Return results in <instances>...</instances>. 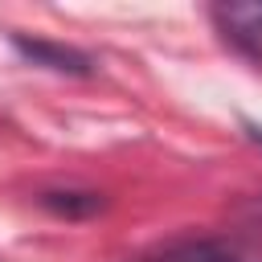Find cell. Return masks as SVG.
Wrapping results in <instances>:
<instances>
[{
    "instance_id": "1",
    "label": "cell",
    "mask_w": 262,
    "mask_h": 262,
    "mask_svg": "<svg viewBox=\"0 0 262 262\" xmlns=\"http://www.w3.org/2000/svg\"><path fill=\"white\" fill-rule=\"evenodd\" d=\"M213 25L217 33L250 61L262 66V4H217L213 8Z\"/></svg>"
},
{
    "instance_id": "2",
    "label": "cell",
    "mask_w": 262,
    "mask_h": 262,
    "mask_svg": "<svg viewBox=\"0 0 262 262\" xmlns=\"http://www.w3.org/2000/svg\"><path fill=\"white\" fill-rule=\"evenodd\" d=\"M135 262H258V258L225 237H180V242H168Z\"/></svg>"
},
{
    "instance_id": "3",
    "label": "cell",
    "mask_w": 262,
    "mask_h": 262,
    "mask_svg": "<svg viewBox=\"0 0 262 262\" xmlns=\"http://www.w3.org/2000/svg\"><path fill=\"white\" fill-rule=\"evenodd\" d=\"M12 45H16V53L25 61L57 70V74H90L94 70V61L82 49H74V45H57V41H45V37H25V33H16Z\"/></svg>"
},
{
    "instance_id": "4",
    "label": "cell",
    "mask_w": 262,
    "mask_h": 262,
    "mask_svg": "<svg viewBox=\"0 0 262 262\" xmlns=\"http://www.w3.org/2000/svg\"><path fill=\"white\" fill-rule=\"evenodd\" d=\"M41 205L49 209V213H57V217H90V213H98L106 201L98 196V192H74V188H49V192H41Z\"/></svg>"
},
{
    "instance_id": "5",
    "label": "cell",
    "mask_w": 262,
    "mask_h": 262,
    "mask_svg": "<svg viewBox=\"0 0 262 262\" xmlns=\"http://www.w3.org/2000/svg\"><path fill=\"white\" fill-rule=\"evenodd\" d=\"M250 139H254V143H262V127H254V123H250Z\"/></svg>"
}]
</instances>
